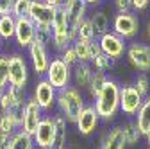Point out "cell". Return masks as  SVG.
<instances>
[{
	"mask_svg": "<svg viewBox=\"0 0 150 149\" xmlns=\"http://www.w3.org/2000/svg\"><path fill=\"white\" fill-rule=\"evenodd\" d=\"M55 106H57L59 113L66 119V122L73 124L75 119L79 117L81 110L86 106L84 95H82V90L75 88L73 85L57 90V97H55Z\"/></svg>",
	"mask_w": 150,
	"mask_h": 149,
	"instance_id": "cell-2",
	"label": "cell"
},
{
	"mask_svg": "<svg viewBox=\"0 0 150 149\" xmlns=\"http://www.w3.org/2000/svg\"><path fill=\"white\" fill-rule=\"evenodd\" d=\"M130 4H132V11L141 13L150 7V0H130Z\"/></svg>",
	"mask_w": 150,
	"mask_h": 149,
	"instance_id": "cell-37",
	"label": "cell"
},
{
	"mask_svg": "<svg viewBox=\"0 0 150 149\" xmlns=\"http://www.w3.org/2000/svg\"><path fill=\"white\" fill-rule=\"evenodd\" d=\"M36 36V24L29 16H20L16 18V27H14V43L20 50H27L29 45L34 42Z\"/></svg>",
	"mask_w": 150,
	"mask_h": 149,
	"instance_id": "cell-13",
	"label": "cell"
},
{
	"mask_svg": "<svg viewBox=\"0 0 150 149\" xmlns=\"http://www.w3.org/2000/svg\"><path fill=\"white\" fill-rule=\"evenodd\" d=\"M7 149H36V145H34L32 135L22 131V129H16L9 138Z\"/></svg>",
	"mask_w": 150,
	"mask_h": 149,
	"instance_id": "cell-23",
	"label": "cell"
},
{
	"mask_svg": "<svg viewBox=\"0 0 150 149\" xmlns=\"http://www.w3.org/2000/svg\"><path fill=\"white\" fill-rule=\"evenodd\" d=\"M9 85V52H0V92Z\"/></svg>",
	"mask_w": 150,
	"mask_h": 149,
	"instance_id": "cell-29",
	"label": "cell"
},
{
	"mask_svg": "<svg viewBox=\"0 0 150 149\" xmlns=\"http://www.w3.org/2000/svg\"><path fill=\"white\" fill-rule=\"evenodd\" d=\"M14 27H16V18L13 14H0V36L6 43L14 38Z\"/></svg>",
	"mask_w": 150,
	"mask_h": 149,
	"instance_id": "cell-24",
	"label": "cell"
},
{
	"mask_svg": "<svg viewBox=\"0 0 150 149\" xmlns=\"http://www.w3.org/2000/svg\"><path fill=\"white\" fill-rule=\"evenodd\" d=\"M54 11H55V7L45 4L43 0H32L29 18L36 25H50L52 18H54Z\"/></svg>",
	"mask_w": 150,
	"mask_h": 149,
	"instance_id": "cell-17",
	"label": "cell"
},
{
	"mask_svg": "<svg viewBox=\"0 0 150 149\" xmlns=\"http://www.w3.org/2000/svg\"><path fill=\"white\" fill-rule=\"evenodd\" d=\"M107 77H109V76H107L105 72H102V70H95V68H93V76H91L89 85H88V88H86L91 99H95V97L98 95V92H100V88L104 86V83H105Z\"/></svg>",
	"mask_w": 150,
	"mask_h": 149,
	"instance_id": "cell-25",
	"label": "cell"
},
{
	"mask_svg": "<svg viewBox=\"0 0 150 149\" xmlns=\"http://www.w3.org/2000/svg\"><path fill=\"white\" fill-rule=\"evenodd\" d=\"M55 97H57V90H55L45 77H38L34 83V94L32 99L40 104L43 111H48L55 106Z\"/></svg>",
	"mask_w": 150,
	"mask_h": 149,
	"instance_id": "cell-11",
	"label": "cell"
},
{
	"mask_svg": "<svg viewBox=\"0 0 150 149\" xmlns=\"http://www.w3.org/2000/svg\"><path fill=\"white\" fill-rule=\"evenodd\" d=\"M141 102H143V95L132 85L120 86V111L127 119H132L138 113Z\"/></svg>",
	"mask_w": 150,
	"mask_h": 149,
	"instance_id": "cell-10",
	"label": "cell"
},
{
	"mask_svg": "<svg viewBox=\"0 0 150 149\" xmlns=\"http://www.w3.org/2000/svg\"><path fill=\"white\" fill-rule=\"evenodd\" d=\"M132 86L139 92V94L143 95V97H146L148 94H150V77H148V74H145V72H139L138 76L134 77V83H132Z\"/></svg>",
	"mask_w": 150,
	"mask_h": 149,
	"instance_id": "cell-32",
	"label": "cell"
},
{
	"mask_svg": "<svg viewBox=\"0 0 150 149\" xmlns=\"http://www.w3.org/2000/svg\"><path fill=\"white\" fill-rule=\"evenodd\" d=\"M145 138H146V144H148V147H150V131L145 135Z\"/></svg>",
	"mask_w": 150,
	"mask_h": 149,
	"instance_id": "cell-43",
	"label": "cell"
},
{
	"mask_svg": "<svg viewBox=\"0 0 150 149\" xmlns=\"http://www.w3.org/2000/svg\"><path fill=\"white\" fill-rule=\"evenodd\" d=\"M88 18H89L93 29H95V34H97V36H100V34L111 31V18H109V14H107L105 11L95 9L91 14H88Z\"/></svg>",
	"mask_w": 150,
	"mask_h": 149,
	"instance_id": "cell-22",
	"label": "cell"
},
{
	"mask_svg": "<svg viewBox=\"0 0 150 149\" xmlns=\"http://www.w3.org/2000/svg\"><path fill=\"white\" fill-rule=\"evenodd\" d=\"M29 74H30V67L25 56L18 50L9 52V85L27 86Z\"/></svg>",
	"mask_w": 150,
	"mask_h": 149,
	"instance_id": "cell-7",
	"label": "cell"
},
{
	"mask_svg": "<svg viewBox=\"0 0 150 149\" xmlns=\"http://www.w3.org/2000/svg\"><path fill=\"white\" fill-rule=\"evenodd\" d=\"M146 40H148V43H150V22L146 24Z\"/></svg>",
	"mask_w": 150,
	"mask_h": 149,
	"instance_id": "cell-41",
	"label": "cell"
},
{
	"mask_svg": "<svg viewBox=\"0 0 150 149\" xmlns=\"http://www.w3.org/2000/svg\"><path fill=\"white\" fill-rule=\"evenodd\" d=\"M16 129H18V126L14 124V120L6 113V111H0V133L13 135Z\"/></svg>",
	"mask_w": 150,
	"mask_h": 149,
	"instance_id": "cell-33",
	"label": "cell"
},
{
	"mask_svg": "<svg viewBox=\"0 0 150 149\" xmlns=\"http://www.w3.org/2000/svg\"><path fill=\"white\" fill-rule=\"evenodd\" d=\"M100 117H98V113L95 111V106L93 104H86L82 110H81V113H79V117L75 119V126H77V131L82 135V137H91L93 133L98 129V126H100Z\"/></svg>",
	"mask_w": 150,
	"mask_h": 149,
	"instance_id": "cell-12",
	"label": "cell"
},
{
	"mask_svg": "<svg viewBox=\"0 0 150 149\" xmlns=\"http://www.w3.org/2000/svg\"><path fill=\"white\" fill-rule=\"evenodd\" d=\"M34 42L48 47L52 43V27L50 25H36V36Z\"/></svg>",
	"mask_w": 150,
	"mask_h": 149,
	"instance_id": "cell-31",
	"label": "cell"
},
{
	"mask_svg": "<svg viewBox=\"0 0 150 149\" xmlns=\"http://www.w3.org/2000/svg\"><path fill=\"white\" fill-rule=\"evenodd\" d=\"M111 31L116 32L125 42L134 40L139 34V18H138V14H134L132 11L116 13L115 18L111 20Z\"/></svg>",
	"mask_w": 150,
	"mask_h": 149,
	"instance_id": "cell-4",
	"label": "cell"
},
{
	"mask_svg": "<svg viewBox=\"0 0 150 149\" xmlns=\"http://www.w3.org/2000/svg\"><path fill=\"white\" fill-rule=\"evenodd\" d=\"M66 13V20H68V36L73 42L77 38V27L79 24L88 16V4L84 0H64V4L61 6Z\"/></svg>",
	"mask_w": 150,
	"mask_h": 149,
	"instance_id": "cell-6",
	"label": "cell"
},
{
	"mask_svg": "<svg viewBox=\"0 0 150 149\" xmlns=\"http://www.w3.org/2000/svg\"><path fill=\"white\" fill-rule=\"evenodd\" d=\"M125 59L136 72H150V43L130 42L125 49Z\"/></svg>",
	"mask_w": 150,
	"mask_h": 149,
	"instance_id": "cell-5",
	"label": "cell"
},
{
	"mask_svg": "<svg viewBox=\"0 0 150 149\" xmlns=\"http://www.w3.org/2000/svg\"><path fill=\"white\" fill-rule=\"evenodd\" d=\"M84 2H86L88 6H98V4L102 2V0H84Z\"/></svg>",
	"mask_w": 150,
	"mask_h": 149,
	"instance_id": "cell-40",
	"label": "cell"
},
{
	"mask_svg": "<svg viewBox=\"0 0 150 149\" xmlns=\"http://www.w3.org/2000/svg\"><path fill=\"white\" fill-rule=\"evenodd\" d=\"M71 47L77 54V59L82 63H91L93 58L97 54H100V47L97 40H82V38H75L71 42Z\"/></svg>",
	"mask_w": 150,
	"mask_h": 149,
	"instance_id": "cell-16",
	"label": "cell"
},
{
	"mask_svg": "<svg viewBox=\"0 0 150 149\" xmlns=\"http://www.w3.org/2000/svg\"><path fill=\"white\" fill-rule=\"evenodd\" d=\"M112 6H115L116 13H129V11H132L130 0H112Z\"/></svg>",
	"mask_w": 150,
	"mask_h": 149,
	"instance_id": "cell-36",
	"label": "cell"
},
{
	"mask_svg": "<svg viewBox=\"0 0 150 149\" xmlns=\"http://www.w3.org/2000/svg\"><path fill=\"white\" fill-rule=\"evenodd\" d=\"M4 45H6V42L2 40V36H0V52H4Z\"/></svg>",
	"mask_w": 150,
	"mask_h": 149,
	"instance_id": "cell-42",
	"label": "cell"
},
{
	"mask_svg": "<svg viewBox=\"0 0 150 149\" xmlns=\"http://www.w3.org/2000/svg\"><path fill=\"white\" fill-rule=\"evenodd\" d=\"M122 129H123V137H125V142L127 145H136L141 138V133L134 122V119H127L123 124H122Z\"/></svg>",
	"mask_w": 150,
	"mask_h": 149,
	"instance_id": "cell-26",
	"label": "cell"
},
{
	"mask_svg": "<svg viewBox=\"0 0 150 149\" xmlns=\"http://www.w3.org/2000/svg\"><path fill=\"white\" fill-rule=\"evenodd\" d=\"M43 2L48 4V6H52V7H61L64 4V0H43Z\"/></svg>",
	"mask_w": 150,
	"mask_h": 149,
	"instance_id": "cell-39",
	"label": "cell"
},
{
	"mask_svg": "<svg viewBox=\"0 0 150 149\" xmlns=\"http://www.w3.org/2000/svg\"><path fill=\"white\" fill-rule=\"evenodd\" d=\"M43 117H45V111L40 108V104H38L32 97H29L27 102H25V108H23V119H22L20 129L25 131V133H29V135H32Z\"/></svg>",
	"mask_w": 150,
	"mask_h": 149,
	"instance_id": "cell-14",
	"label": "cell"
},
{
	"mask_svg": "<svg viewBox=\"0 0 150 149\" xmlns=\"http://www.w3.org/2000/svg\"><path fill=\"white\" fill-rule=\"evenodd\" d=\"M55 90H61V88H66L71 85V67L66 65L57 54L50 58V63H48V68L43 76Z\"/></svg>",
	"mask_w": 150,
	"mask_h": 149,
	"instance_id": "cell-3",
	"label": "cell"
},
{
	"mask_svg": "<svg viewBox=\"0 0 150 149\" xmlns=\"http://www.w3.org/2000/svg\"><path fill=\"white\" fill-rule=\"evenodd\" d=\"M64 149H68V147H64Z\"/></svg>",
	"mask_w": 150,
	"mask_h": 149,
	"instance_id": "cell-44",
	"label": "cell"
},
{
	"mask_svg": "<svg viewBox=\"0 0 150 149\" xmlns=\"http://www.w3.org/2000/svg\"><path fill=\"white\" fill-rule=\"evenodd\" d=\"M93 76V67L91 63L77 61L71 67V85L79 90H86L89 85V79Z\"/></svg>",
	"mask_w": 150,
	"mask_h": 149,
	"instance_id": "cell-19",
	"label": "cell"
},
{
	"mask_svg": "<svg viewBox=\"0 0 150 149\" xmlns=\"http://www.w3.org/2000/svg\"><path fill=\"white\" fill-rule=\"evenodd\" d=\"M93 106L102 122L115 120L120 111V83L116 79H105L98 95L93 99Z\"/></svg>",
	"mask_w": 150,
	"mask_h": 149,
	"instance_id": "cell-1",
	"label": "cell"
},
{
	"mask_svg": "<svg viewBox=\"0 0 150 149\" xmlns=\"http://www.w3.org/2000/svg\"><path fill=\"white\" fill-rule=\"evenodd\" d=\"M27 61H29V67L32 68V72L36 76L43 77L47 68H48V63H50L48 47L38 43V42H32L27 49Z\"/></svg>",
	"mask_w": 150,
	"mask_h": 149,
	"instance_id": "cell-9",
	"label": "cell"
},
{
	"mask_svg": "<svg viewBox=\"0 0 150 149\" xmlns=\"http://www.w3.org/2000/svg\"><path fill=\"white\" fill-rule=\"evenodd\" d=\"M54 133H55V128H54L52 115H45L41 119V122L38 124L36 131L32 133L36 149H50V145L54 142Z\"/></svg>",
	"mask_w": 150,
	"mask_h": 149,
	"instance_id": "cell-15",
	"label": "cell"
},
{
	"mask_svg": "<svg viewBox=\"0 0 150 149\" xmlns=\"http://www.w3.org/2000/svg\"><path fill=\"white\" fill-rule=\"evenodd\" d=\"M6 92L11 99L13 104H18V102H25L29 99L27 95V86H14V85H7L6 86Z\"/></svg>",
	"mask_w": 150,
	"mask_h": 149,
	"instance_id": "cell-28",
	"label": "cell"
},
{
	"mask_svg": "<svg viewBox=\"0 0 150 149\" xmlns=\"http://www.w3.org/2000/svg\"><path fill=\"white\" fill-rule=\"evenodd\" d=\"M30 4H32V0H14V4H13V16L14 18L29 16Z\"/></svg>",
	"mask_w": 150,
	"mask_h": 149,
	"instance_id": "cell-34",
	"label": "cell"
},
{
	"mask_svg": "<svg viewBox=\"0 0 150 149\" xmlns=\"http://www.w3.org/2000/svg\"><path fill=\"white\" fill-rule=\"evenodd\" d=\"M91 67L95 68V70H102V72H111L112 68L116 67V61L115 59H111V58H107L105 54H97L95 58H93V61H91Z\"/></svg>",
	"mask_w": 150,
	"mask_h": 149,
	"instance_id": "cell-27",
	"label": "cell"
},
{
	"mask_svg": "<svg viewBox=\"0 0 150 149\" xmlns=\"http://www.w3.org/2000/svg\"><path fill=\"white\" fill-rule=\"evenodd\" d=\"M14 0H0V14H13Z\"/></svg>",
	"mask_w": 150,
	"mask_h": 149,
	"instance_id": "cell-38",
	"label": "cell"
},
{
	"mask_svg": "<svg viewBox=\"0 0 150 149\" xmlns=\"http://www.w3.org/2000/svg\"><path fill=\"white\" fill-rule=\"evenodd\" d=\"M77 38H82V40H97V34H95V29H93L89 18L86 16L84 20L79 24L77 27Z\"/></svg>",
	"mask_w": 150,
	"mask_h": 149,
	"instance_id": "cell-30",
	"label": "cell"
},
{
	"mask_svg": "<svg viewBox=\"0 0 150 149\" xmlns=\"http://www.w3.org/2000/svg\"><path fill=\"white\" fill-rule=\"evenodd\" d=\"M52 120H54V128H55V133H54V142L50 145V149H64L66 147V119L61 115V113H55L52 115Z\"/></svg>",
	"mask_w": 150,
	"mask_h": 149,
	"instance_id": "cell-20",
	"label": "cell"
},
{
	"mask_svg": "<svg viewBox=\"0 0 150 149\" xmlns=\"http://www.w3.org/2000/svg\"><path fill=\"white\" fill-rule=\"evenodd\" d=\"M134 122L139 129L141 137H145L150 131V94L146 97H143V102L138 110V113L134 115Z\"/></svg>",
	"mask_w": 150,
	"mask_h": 149,
	"instance_id": "cell-21",
	"label": "cell"
},
{
	"mask_svg": "<svg viewBox=\"0 0 150 149\" xmlns=\"http://www.w3.org/2000/svg\"><path fill=\"white\" fill-rule=\"evenodd\" d=\"M127 142L123 137V129L122 126H112L109 131H105L100 138L98 149H125Z\"/></svg>",
	"mask_w": 150,
	"mask_h": 149,
	"instance_id": "cell-18",
	"label": "cell"
},
{
	"mask_svg": "<svg viewBox=\"0 0 150 149\" xmlns=\"http://www.w3.org/2000/svg\"><path fill=\"white\" fill-rule=\"evenodd\" d=\"M57 56H59V58H61L66 65H70V67H73L75 63L79 61V59H77V54H75V50H73V47H71V45H68V47H66L63 52H59Z\"/></svg>",
	"mask_w": 150,
	"mask_h": 149,
	"instance_id": "cell-35",
	"label": "cell"
},
{
	"mask_svg": "<svg viewBox=\"0 0 150 149\" xmlns=\"http://www.w3.org/2000/svg\"><path fill=\"white\" fill-rule=\"evenodd\" d=\"M97 43L100 47V52L105 54L107 58L111 59H122L123 56H125V49H127V42L123 38H120V36L116 32H112V31H107L100 36H97Z\"/></svg>",
	"mask_w": 150,
	"mask_h": 149,
	"instance_id": "cell-8",
	"label": "cell"
}]
</instances>
